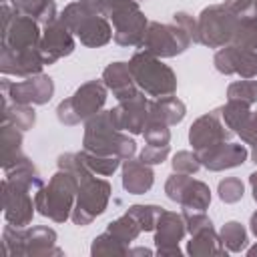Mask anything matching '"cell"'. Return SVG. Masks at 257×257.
<instances>
[{
  "instance_id": "obj_37",
  "label": "cell",
  "mask_w": 257,
  "mask_h": 257,
  "mask_svg": "<svg viewBox=\"0 0 257 257\" xmlns=\"http://www.w3.org/2000/svg\"><path fill=\"white\" fill-rule=\"evenodd\" d=\"M143 135H145L147 145H169V141H171L169 124H165L161 120H155V118L147 120Z\"/></svg>"
},
{
  "instance_id": "obj_11",
  "label": "cell",
  "mask_w": 257,
  "mask_h": 257,
  "mask_svg": "<svg viewBox=\"0 0 257 257\" xmlns=\"http://www.w3.org/2000/svg\"><path fill=\"white\" fill-rule=\"evenodd\" d=\"M40 30L38 22L30 16L16 12L8 2H2V48L12 52H24L40 48Z\"/></svg>"
},
{
  "instance_id": "obj_14",
  "label": "cell",
  "mask_w": 257,
  "mask_h": 257,
  "mask_svg": "<svg viewBox=\"0 0 257 257\" xmlns=\"http://www.w3.org/2000/svg\"><path fill=\"white\" fill-rule=\"evenodd\" d=\"M165 193L171 201H175L183 209H191V211H205L211 203V189L205 183L195 181L183 173H173L167 179Z\"/></svg>"
},
{
  "instance_id": "obj_26",
  "label": "cell",
  "mask_w": 257,
  "mask_h": 257,
  "mask_svg": "<svg viewBox=\"0 0 257 257\" xmlns=\"http://www.w3.org/2000/svg\"><path fill=\"white\" fill-rule=\"evenodd\" d=\"M185 102L179 100L175 94H169V96H161L157 100H151V114L149 118H155V120H161L165 124H177L185 118Z\"/></svg>"
},
{
  "instance_id": "obj_47",
  "label": "cell",
  "mask_w": 257,
  "mask_h": 257,
  "mask_svg": "<svg viewBox=\"0 0 257 257\" xmlns=\"http://www.w3.org/2000/svg\"><path fill=\"white\" fill-rule=\"evenodd\" d=\"M251 159H253V163H257V143L253 145V151H251Z\"/></svg>"
},
{
  "instance_id": "obj_23",
  "label": "cell",
  "mask_w": 257,
  "mask_h": 257,
  "mask_svg": "<svg viewBox=\"0 0 257 257\" xmlns=\"http://www.w3.org/2000/svg\"><path fill=\"white\" fill-rule=\"evenodd\" d=\"M155 183V173L151 165L143 163L141 159H126L122 163V187L131 195H143L147 193Z\"/></svg>"
},
{
  "instance_id": "obj_48",
  "label": "cell",
  "mask_w": 257,
  "mask_h": 257,
  "mask_svg": "<svg viewBox=\"0 0 257 257\" xmlns=\"http://www.w3.org/2000/svg\"><path fill=\"white\" fill-rule=\"evenodd\" d=\"M247 255H251V257H253V255H257V245H253L251 249H247Z\"/></svg>"
},
{
  "instance_id": "obj_17",
  "label": "cell",
  "mask_w": 257,
  "mask_h": 257,
  "mask_svg": "<svg viewBox=\"0 0 257 257\" xmlns=\"http://www.w3.org/2000/svg\"><path fill=\"white\" fill-rule=\"evenodd\" d=\"M215 68L221 74H239L241 78L257 76V52L227 44L215 52Z\"/></svg>"
},
{
  "instance_id": "obj_50",
  "label": "cell",
  "mask_w": 257,
  "mask_h": 257,
  "mask_svg": "<svg viewBox=\"0 0 257 257\" xmlns=\"http://www.w3.org/2000/svg\"><path fill=\"white\" fill-rule=\"evenodd\" d=\"M255 4H257V0H255Z\"/></svg>"
},
{
  "instance_id": "obj_13",
  "label": "cell",
  "mask_w": 257,
  "mask_h": 257,
  "mask_svg": "<svg viewBox=\"0 0 257 257\" xmlns=\"http://www.w3.org/2000/svg\"><path fill=\"white\" fill-rule=\"evenodd\" d=\"M54 94V82L48 74L26 76V80H2V100L16 104H46Z\"/></svg>"
},
{
  "instance_id": "obj_45",
  "label": "cell",
  "mask_w": 257,
  "mask_h": 257,
  "mask_svg": "<svg viewBox=\"0 0 257 257\" xmlns=\"http://www.w3.org/2000/svg\"><path fill=\"white\" fill-rule=\"evenodd\" d=\"M249 183H251V191H253V199L257 203V171L249 175Z\"/></svg>"
},
{
  "instance_id": "obj_21",
  "label": "cell",
  "mask_w": 257,
  "mask_h": 257,
  "mask_svg": "<svg viewBox=\"0 0 257 257\" xmlns=\"http://www.w3.org/2000/svg\"><path fill=\"white\" fill-rule=\"evenodd\" d=\"M44 58L40 48L24 50V52H12L2 48L0 50V70L2 74H14V76H34L42 72Z\"/></svg>"
},
{
  "instance_id": "obj_4",
  "label": "cell",
  "mask_w": 257,
  "mask_h": 257,
  "mask_svg": "<svg viewBox=\"0 0 257 257\" xmlns=\"http://www.w3.org/2000/svg\"><path fill=\"white\" fill-rule=\"evenodd\" d=\"M78 193V177L66 169H58L48 185H42L34 195V205L40 215L54 223L70 219Z\"/></svg>"
},
{
  "instance_id": "obj_24",
  "label": "cell",
  "mask_w": 257,
  "mask_h": 257,
  "mask_svg": "<svg viewBox=\"0 0 257 257\" xmlns=\"http://www.w3.org/2000/svg\"><path fill=\"white\" fill-rule=\"evenodd\" d=\"M0 153H2V167L10 171L26 157L22 155V133L10 122H2L0 131Z\"/></svg>"
},
{
  "instance_id": "obj_12",
  "label": "cell",
  "mask_w": 257,
  "mask_h": 257,
  "mask_svg": "<svg viewBox=\"0 0 257 257\" xmlns=\"http://www.w3.org/2000/svg\"><path fill=\"white\" fill-rule=\"evenodd\" d=\"M239 18L233 12H229L225 4L207 6L197 20L195 42L209 48H223L227 42H231Z\"/></svg>"
},
{
  "instance_id": "obj_35",
  "label": "cell",
  "mask_w": 257,
  "mask_h": 257,
  "mask_svg": "<svg viewBox=\"0 0 257 257\" xmlns=\"http://www.w3.org/2000/svg\"><path fill=\"white\" fill-rule=\"evenodd\" d=\"M249 114H251L249 106L243 104V102H237V100H227V104L221 106V116H223L225 124H227L233 133H237V131L243 126V122L247 120Z\"/></svg>"
},
{
  "instance_id": "obj_9",
  "label": "cell",
  "mask_w": 257,
  "mask_h": 257,
  "mask_svg": "<svg viewBox=\"0 0 257 257\" xmlns=\"http://www.w3.org/2000/svg\"><path fill=\"white\" fill-rule=\"evenodd\" d=\"M106 102V84L100 80L84 82L70 98L62 100L56 108V116L62 124L74 126L80 120H88L98 114Z\"/></svg>"
},
{
  "instance_id": "obj_38",
  "label": "cell",
  "mask_w": 257,
  "mask_h": 257,
  "mask_svg": "<svg viewBox=\"0 0 257 257\" xmlns=\"http://www.w3.org/2000/svg\"><path fill=\"white\" fill-rule=\"evenodd\" d=\"M201 169V161L197 157V153L191 151H179L173 157V171L175 173H183V175H195Z\"/></svg>"
},
{
  "instance_id": "obj_25",
  "label": "cell",
  "mask_w": 257,
  "mask_h": 257,
  "mask_svg": "<svg viewBox=\"0 0 257 257\" xmlns=\"http://www.w3.org/2000/svg\"><path fill=\"white\" fill-rule=\"evenodd\" d=\"M187 253L195 257H207V255H227L229 251L221 243V237L215 233L213 225L201 229L199 233L191 235V241L187 245Z\"/></svg>"
},
{
  "instance_id": "obj_1",
  "label": "cell",
  "mask_w": 257,
  "mask_h": 257,
  "mask_svg": "<svg viewBox=\"0 0 257 257\" xmlns=\"http://www.w3.org/2000/svg\"><path fill=\"white\" fill-rule=\"evenodd\" d=\"M42 187V179L36 167L28 161H20L16 167L6 171L2 181V207L4 219L16 227H28L32 223V215L36 205L32 203L30 193H36Z\"/></svg>"
},
{
  "instance_id": "obj_6",
  "label": "cell",
  "mask_w": 257,
  "mask_h": 257,
  "mask_svg": "<svg viewBox=\"0 0 257 257\" xmlns=\"http://www.w3.org/2000/svg\"><path fill=\"white\" fill-rule=\"evenodd\" d=\"M131 74L137 82V86L147 96H169L177 90V76L171 66L163 64L157 56L141 50L137 52L128 62Z\"/></svg>"
},
{
  "instance_id": "obj_5",
  "label": "cell",
  "mask_w": 257,
  "mask_h": 257,
  "mask_svg": "<svg viewBox=\"0 0 257 257\" xmlns=\"http://www.w3.org/2000/svg\"><path fill=\"white\" fill-rule=\"evenodd\" d=\"M2 245L6 255H26V257H42V255H62L56 247V233L50 227H16L6 225L2 231Z\"/></svg>"
},
{
  "instance_id": "obj_10",
  "label": "cell",
  "mask_w": 257,
  "mask_h": 257,
  "mask_svg": "<svg viewBox=\"0 0 257 257\" xmlns=\"http://www.w3.org/2000/svg\"><path fill=\"white\" fill-rule=\"evenodd\" d=\"M106 16L114 26V42L120 46H141L149 20L137 0H110Z\"/></svg>"
},
{
  "instance_id": "obj_32",
  "label": "cell",
  "mask_w": 257,
  "mask_h": 257,
  "mask_svg": "<svg viewBox=\"0 0 257 257\" xmlns=\"http://www.w3.org/2000/svg\"><path fill=\"white\" fill-rule=\"evenodd\" d=\"M231 44L257 52V20L255 18L239 20V24H237V28L233 32Z\"/></svg>"
},
{
  "instance_id": "obj_43",
  "label": "cell",
  "mask_w": 257,
  "mask_h": 257,
  "mask_svg": "<svg viewBox=\"0 0 257 257\" xmlns=\"http://www.w3.org/2000/svg\"><path fill=\"white\" fill-rule=\"evenodd\" d=\"M237 135L241 137V141L245 145H255L257 143V112L251 110V114L247 116V120L243 122V126L237 131Z\"/></svg>"
},
{
  "instance_id": "obj_33",
  "label": "cell",
  "mask_w": 257,
  "mask_h": 257,
  "mask_svg": "<svg viewBox=\"0 0 257 257\" xmlns=\"http://www.w3.org/2000/svg\"><path fill=\"white\" fill-rule=\"evenodd\" d=\"M90 253L96 255H128V245H124L122 241H118L112 233L104 231L102 235L94 237Z\"/></svg>"
},
{
  "instance_id": "obj_27",
  "label": "cell",
  "mask_w": 257,
  "mask_h": 257,
  "mask_svg": "<svg viewBox=\"0 0 257 257\" xmlns=\"http://www.w3.org/2000/svg\"><path fill=\"white\" fill-rule=\"evenodd\" d=\"M14 8L16 12L30 16L38 24H44V26L58 18L54 0H14Z\"/></svg>"
},
{
  "instance_id": "obj_46",
  "label": "cell",
  "mask_w": 257,
  "mask_h": 257,
  "mask_svg": "<svg viewBox=\"0 0 257 257\" xmlns=\"http://www.w3.org/2000/svg\"><path fill=\"white\" fill-rule=\"evenodd\" d=\"M249 225H251V231H253V235L257 237V211L251 215V221H249Z\"/></svg>"
},
{
  "instance_id": "obj_15",
  "label": "cell",
  "mask_w": 257,
  "mask_h": 257,
  "mask_svg": "<svg viewBox=\"0 0 257 257\" xmlns=\"http://www.w3.org/2000/svg\"><path fill=\"white\" fill-rule=\"evenodd\" d=\"M233 135V131L225 124L223 116H221V108H215L203 116H199L191 128H189V143L193 145L195 153L207 151L219 143L229 141Z\"/></svg>"
},
{
  "instance_id": "obj_49",
  "label": "cell",
  "mask_w": 257,
  "mask_h": 257,
  "mask_svg": "<svg viewBox=\"0 0 257 257\" xmlns=\"http://www.w3.org/2000/svg\"><path fill=\"white\" fill-rule=\"evenodd\" d=\"M2 2H8V0H2Z\"/></svg>"
},
{
  "instance_id": "obj_40",
  "label": "cell",
  "mask_w": 257,
  "mask_h": 257,
  "mask_svg": "<svg viewBox=\"0 0 257 257\" xmlns=\"http://www.w3.org/2000/svg\"><path fill=\"white\" fill-rule=\"evenodd\" d=\"M223 4L239 20H245V18H255L257 20V4H255V0H225Z\"/></svg>"
},
{
  "instance_id": "obj_22",
  "label": "cell",
  "mask_w": 257,
  "mask_h": 257,
  "mask_svg": "<svg viewBox=\"0 0 257 257\" xmlns=\"http://www.w3.org/2000/svg\"><path fill=\"white\" fill-rule=\"evenodd\" d=\"M102 80H104L106 88L112 90L116 100H126L139 92L137 82L131 74L128 62H110L102 72Z\"/></svg>"
},
{
  "instance_id": "obj_44",
  "label": "cell",
  "mask_w": 257,
  "mask_h": 257,
  "mask_svg": "<svg viewBox=\"0 0 257 257\" xmlns=\"http://www.w3.org/2000/svg\"><path fill=\"white\" fill-rule=\"evenodd\" d=\"M78 2H82L88 10H92L96 14H102V16H106L108 4H110V0H78Z\"/></svg>"
},
{
  "instance_id": "obj_41",
  "label": "cell",
  "mask_w": 257,
  "mask_h": 257,
  "mask_svg": "<svg viewBox=\"0 0 257 257\" xmlns=\"http://www.w3.org/2000/svg\"><path fill=\"white\" fill-rule=\"evenodd\" d=\"M183 219H185V225H187V233L195 235L199 233L201 229L205 227H211V219L205 215V211H191V209H183Z\"/></svg>"
},
{
  "instance_id": "obj_20",
  "label": "cell",
  "mask_w": 257,
  "mask_h": 257,
  "mask_svg": "<svg viewBox=\"0 0 257 257\" xmlns=\"http://www.w3.org/2000/svg\"><path fill=\"white\" fill-rule=\"evenodd\" d=\"M247 149L243 145H235V143H219L207 151L197 153L201 165L209 171H225V169H233L245 163L247 159Z\"/></svg>"
},
{
  "instance_id": "obj_3",
  "label": "cell",
  "mask_w": 257,
  "mask_h": 257,
  "mask_svg": "<svg viewBox=\"0 0 257 257\" xmlns=\"http://www.w3.org/2000/svg\"><path fill=\"white\" fill-rule=\"evenodd\" d=\"M82 149L96 155H108L126 161L133 159V155L137 153V143L114 126L110 110H102L86 120Z\"/></svg>"
},
{
  "instance_id": "obj_19",
  "label": "cell",
  "mask_w": 257,
  "mask_h": 257,
  "mask_svg": "<svg viewBox=\"0 0 257 257\" xmlns=\"http://www.w3.org/2000/svg\"><path fill=\"white\" fill-rule=\"evenodd\" d=\"M72 50H74L72 32L60 18H56L54 22L44 26V34L40 40V52H42V58L46 64H52L58 58L68 56Z\"/></svg>"
},
{
  "instance_id": "obj_8",
  "label": "cell",
  "mask_w": 257,
  "mask_h": 257,
  "mask_svg": "<svg viewBox=\"0 0 257 257\" xmlns=\"http://www.w3.org/2000/svg\"><path fill=\"white\" fill-rule=\"evenodd\" d=\"M110 199V185L104 179L94 177V173L88 169L78 175V193H76V203L72 209V223L74 225H88L92 223L98 215L104 213L106 205Z\"/></svg>"
},
{
  "instance_id": "obj_2",
  "label": "cell",
  "mask_w": 257,
  "mask_h": 257,
  "mask_svg": "<svg viewBox=\"0 0 257 257\" xmlns=\"http://www.w3.org/2000/svg\"><path fill=\"white\" fill-rule=\"evenodd\" d=\"M195 34L197 20L187 12H177L169 24L149 22L141 48L157 58H171L185 52L191 42H195Z\"/></svg>"
},
{
  "instance_id": "obj_18",
  "label": "cell",
  "mask_w": 257,
  "mask_h": 257,
  "mask_svg": "<svg viewBox=\"0 0 257 257\" xmlns=\"http://www.w3.org/2000/svg\"><path fill=\"white\" fill-rule=\"evenodd\" d=\"M187 225L183 215L173 211H163L155 227V245L159 255H181L179 241H183Z\"/></svg>"
},
{
  "instance_id": "obj_39",
  "label": "cell",
  "mask_w": 257,
  "mask_h": 257,
  "mask_svg": "<svg viewBox=\"0 0 257 257\" xmlns=\"http://www.w3.org/2000/svg\"><path fill=\"white\" fill-rule=\"evenodd\" d=\"M217 193L223 203H237L243 199V183L237 177H227L219 183Z\"/></svg>"
},
{
  "instance_id": "obj_30",
  "label": "cell",
  "mask_w": 257,
  "mask_h": 257,
  "mask_svg": "<svg viewBox=\"0 0 257 257\" xmlns=\"http://www.w3.org/2000/svg\"><path fill=\"white\" fill-rule=\"evenodd\" d=\"M219 237H221V243L225 245V249L231 253H241L247 247V231L237 221L225 223L223 229L219 231Z\"/></svg>"
},
{
  "instance_id": "obj_16",
  "label": "cell",
  "mask_w": 257,
  "mask_h": 257,
  "mask_svg": "<svg viewBox=\"0 0 257 257\" xmlns=\"http://www.w3.org/2000/svg\"><path fill=\"white\" fill-rule=\"evenodd\" d=\"M151 114V100L139 90L135 96L126 100H118V104L110 110V118L118 131H128L133 135H141Z\"/></svg>"
},
{
  "instance_id": "obj_28",
  "label": "cell",
  "mask_w": 257,
  "mask_h": 257,
  "mask_svg": "<svg viewBox=\"0 0 257 257\" xmlns=\"http://www.w3.org/2000/svg\"><path fill=\"white\" fill-rule=\"evenodd\" d=\"M34 120H36V112L32 104H16L2 100V122H10L20 131H28L32 128Z\"/></svg>"
},
{
  "instance_id": "obj_34",
  "label": "cell",
  "mask_w": 257,
  "mask_h": 257,
  "mask_svg": "<svg viewBox=\"0 0 257 257\" xmlns=\"http://www.w3.org/2000/svg\"><path fill=\"white\" fill-rule=\"evenodd\" d=\"M227 100H237L247 106L257 102V80L245 78V80H235L227 88Z\"/></svg>"
},
{
  "instance_id": "obj_7",
  "label": "cell",
  "mask_w": 257,
  "mask_h": 257,
  "mask_svg": "<svg viewBox=\"0 0 257 257\" xmlns=\"http://www.w3.org/2000/svg\"><path fill=\"white\" fill-rule=\"evenodd\" d=\"M60 20L68 26V30L74 36L80 38V42L84 46H90V48L104 46L112 36V28H110L106 16L88 10L82 2L68 4L62 10Z\"/></svg>"
},
{
  "instance_id": "obj_29",
  "label": "cell",
  "mask_w": 257,
  "mask_h": 257,
  "mask_svg": "<svg viewBox=\"0 0 257 257\" xmlns=\"http://www.w3.org/2000/svg\"><path fill=\"white\" fill-rule=\"evenodd\" d=\"M106 231L108 233H112L118 241H122L124 245H128V243H133L141 233H143V229H141V225L137 223V219L126 211L122 217H118L116 221H112V223H108V227H106Z\"/></svg>"
},
{
  "instance_id": "obj_42",
  "label": "cell",
  "mask_w": 257,
  "mask_h": 257,
  "mask_svg": "<svg viewBox=\"0 0 257 257\" xmlns=\"http://www.w3.org/2000/svg\"><path fill=\"white\" fill-rule=\"evenodd\" d=\"M169 145H147L141 151V161L147 165H159L169 157Z\"/></svg>"
},
{
  "instance_id": "obj_31",
  "label": "cell",
  "mask_w": 257,
  "mask_h": 257,
  "mask_svg": "<svg viewBox=\"0 0 257 257\" xmlns=\"http://www.w3.org/2000/svg\"><path fill=\"white\" fill-rule=\"evenodd\" d=\"M80 157L84 159V163H86V167L94 173V175H102V177H108V175H112L116 169H118V165H120V161L122 159H118V157H108V155H96V153H90V151H80Z\"/></svg>"
},
{
  "instance_id": "obj_36",
  "label": "cell",
  "mask_w": 257,
  "mask_h": 257,
  "mask_svg": "<svg viewBox=\"0 0 257 257\" xmlns=\"http://www.w3.org/2000/svg\"><path fill=\"white\" fill-rule=\"evenodd\" d=\"M163 211L165 209L157 207V205H133V207H128V213L137 219V223L141 225L143 231H155L157 221H159Z\"/></svg>"
}]
</instances>
